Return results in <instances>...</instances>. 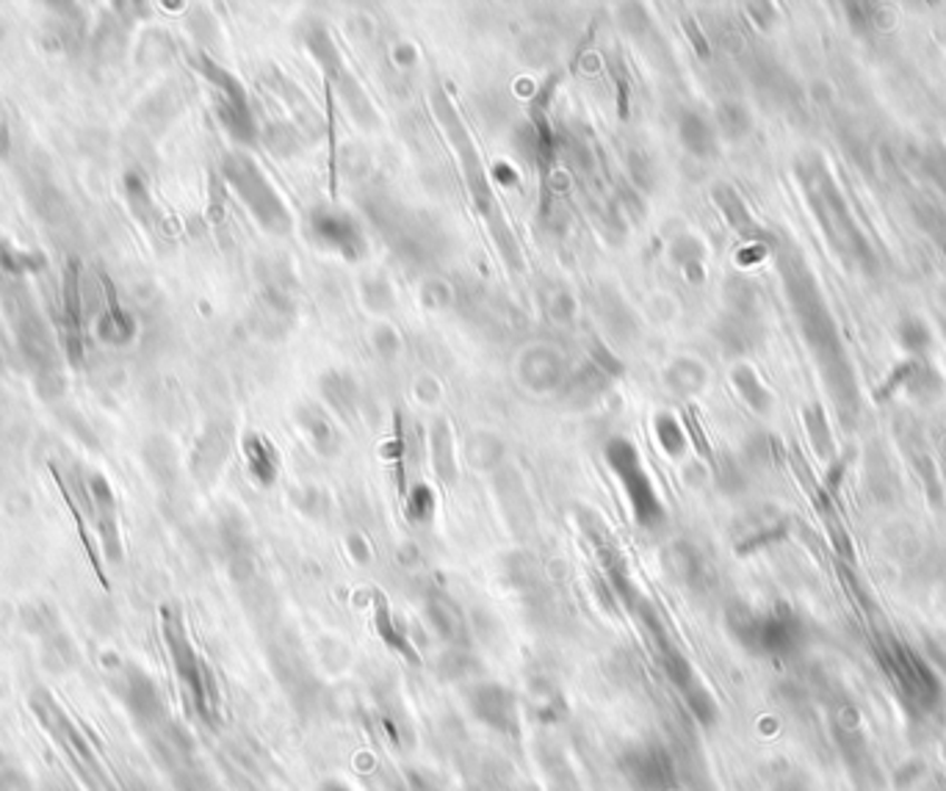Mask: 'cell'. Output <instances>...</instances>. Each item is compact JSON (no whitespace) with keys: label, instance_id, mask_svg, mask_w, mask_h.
Listing matches in <instances>:
<instances>
[{"label":"cell","instance_id":"obj_1","mask_svg":"<svg viewBox=\"0 0 946 791\" xmlns=\"http://www.w3.org/2000/svg\"><path fill=\"white\" fill-rule=\"evenodd\" d=\"M778 274L783 280L791 316L797 321L800 338L806 341L808 354L817 363L825 391L833 401L841 423L852 429L861 418V391H858V377L845 341H841L839 324L817 283V274L811 272L800 250L789 244L778 250Z\"/></svg>","mask_w":946,"mask_h":791},{"label":"cell","instance_id":"obj_2","mask_svg":"<svg viewBox=\"0 0 946 791\" xmlns=\"http://www.w3.org/2000/svg\"><path fill=\"white\" fill-rule=\"evenodd\" d=\"M106 681L172 789L220 791L205 761L199 759L194 739L172 716L169 703L158 690L156 678H150L139 664L117 662L111 667V678Z\"/></svg>","mask_w":946,"mask_h":791},{"label":"cell","instance_id":"obj_3","mask_svg":"<svg viewBox=\"0 0 946 791\" xmlns=\"http://www.w3.org/2000/svg\"><path fill=\"white\" fill-rule=\"evenodd\" d=\"M794 177L833 255L841 257V263L852 272L875 277L880 272V257L861 227V219L852 211L850 199L845 197L839 180L830 172L828 160L819 153H806L794 160Z\"/></svg>","mask_w":946,"mask_h":791},{"label":"cell","instance_id":"obj_4","mask_svg":"<svg viewBox=\"0 0 946 791\" xmlns=\"http://www.w3.org/2000/svg\"><path fill=\"white\" fill-rule=\"evenodd\" d=\"M432 108L440 128H443L446 139L451 141L457 158H460V169H462V177H466L468 194H471L476 211H479L487 231H490L492 241H496L498 252H501V257L513 268H524V252H520L518 238L513 236V227H509L507 216H504L501 203L496 199L490 175H487L485 164H481V156L479 150H476L474 136L471 130H468L466 119H462L460 108L455 106V100H451L443 89L432 91Z\"/></svg>","mask_w":946,"mask_h":791},{"label":"cell","instance_id":"obj_5","mask_svg":"<svg viewBox=\"0 0 946 791\" xmlns=\"http://www.w3.org/2000/svg\"><path fill=\"white\" fill-rule=\"evenodd\" d=\"M634 623L636 628H640L642 639H645L647 647H651L653 658H656L659 673H662L664 681L673 686L679 701L684 703L686 712L692 714V720H695L701 727H706V731L709 727H714L716 720H720V706H716L709 686L701 681V675L695 673V667H692V662L686 658V653L681 651L679 642L673 639V634H670L667 623H664L662 612L656 609V604H653V600L642 604L640 609L634 612Z\"/></svg>","mask_w":946,"mask_h":791},{"label":"cell","instance_id":"obj_6","mask_svg":"<svg viewBox=\"0 0 946 791\" xmlns=\"http://www.w3.org/2000/svg\"><path fill=\"white\" fill-rule=\"evenodd\" d=\"M160 634H164L166 653H169L177 686H181L188 709L203 725L216 727L222 720L220 681H216L211 664L205 662V656L194 645L186 621H183V615L175 606L160 609Z\"/></svg>","mask_w":946,"mask_h":791},{"label":"cell","instance_id":"obj_7","mask_svg":"<svg viewBox=\"0 0 946 791\" xmlns=\"http://www.w3.org/2000/svg\"><path fill=\"white\" fill-rule=\"evenodd\" d=\"M28 709H31L33 720L48 733L50 742L59 748V753L65 755L67 764L89 787V791H125L123 783L111 772V766L100 755V750L95 748V742L86 736L84 727L67 714V709L48 690H42V686L33 690L28 695Z\"/></svg>","mask_w":946,"mask_h":791},{"label":"cell","instance_id":"obj_8","mask_svg":"<svg viewBox=\"0 0 946 791\" xmlns=\"http://www.w3.org/2000/svg\"><path fill=\"white\" fill-rule=\"evenodd\" d=\"M725 628L753 656H789L806 639V626L787 604H744L737 600L725 609Z\"/></svg>","mask_w":946,"mask_h":791},{"label":"cell","instance_id":"obj_9","mask_svg":"<svg viewBox=\"0 0 946 791\" xmlns=\"http://www.w3.org/2000/svg\"><path fill=\"white\" fill-rule=\"evenodd\" d=\"M604 457H606L609 471L615 473L617 485H621L623 496H626L634 524L647 531L659 529V526L664 524V518H667V512H664V504L656 490V481H653V476L647 473L645 460H642L634 440L623 438V434H615V438L606 440Z\"/></svg>","mask_w":946,"mask_h":791},{"label":"cell","instance_id":"obj_10","mask_svg":"<svg viewBox=\"0 0 946 791\" xmlns=\"http://www.w3.org/2000/svg\"><path fill=\"white\" fill-rule=\"evenodd\" d=\"M880 664L908 714H933L944 701V684L936 670L903 642L880 647Z\"/></svg>","mask_w":946,"mask_h":791},{"label":"cell","instance_id":"obj_11","mask_svg":"<svg viewBox=\"0 0 946 791\" xmlns=\"http://www.w3.org/2000/svg\"><path fill=\"white\" fill-rule=\"evenodd\" d=\"M302 42H305L308 53L313 56V61L321 67V72H324L330 89L341 97L349 117H352L360 128H377V125H380V114L371 106L369 95H365L363 86L358 84V78L343 65V56L341 50H338L335 39L330 37V31H326L324 26H319V22H313V26L302 33Z\"/></svg>","mask_w":946,"mask_h":791},{"label":"cell","instance_id":"obj_12","mask_svg":"<svg viewBox=\"0 0 946 791\" xmlns=\"http://www.w3.org/2000/svg\"><path fill=\"white\" fill-rule=\"evenodd\" d=\"M617 764H621V775L626 778L631 791H675L679 778H684L679 755L656 739L631 742L621 753Z\"/></svg>","mask_w":946,"mask_h":791},{"label":"cell","instance_id":"obj_13","mask_svg":"<svg viewBox=\"0 0 946 791\" xmlns=\"http://www.w3.org/2000/svg\"><path fill=\"white\" fill-rule=\"evenodd\" d=\"M231 169L241 199H244L246 208L255 214V219L261 222L263 231H269L272 236H291V233H294V216H291L289 205H285L283 197L277 194V188L269 183V177L246 158L233 160Z\"/></svg>","mask_w":946,"mask_h":791},{"label":"cell","instance_id":"obj_14","mask_svg":"<svg viewBox=\"0 0 946 791\" xmlns=\"http://www.w3.org/2000/svg\"><path fill=\"white\" fill-rule=\"evenodd\" d=\"M308 236L321 252L354 263L365 255V236L358 219L335 205H315L308 214Z\"/></svg>","mask_w":946,"mask_h":791},{"label":"cell","instance_id":"obj_15","mask_svg":"<svg viewBox=\"0 0 946 791\" xmlns=\"http://www.w3.org/2000/svg\"><path fill=\"white\" fill-rule=\"evenodd\" d=\"M468 712L487 731L504 739H515L520 733V706L518 695L498 681H485L468 690Z\"/></svg>","mask_w":946,"mask_h":791},{"label":"cell","instance_id":"obj_16","mask_svg":"<svg viewBox=\"0 0 946 791\" xmlns=\"http://www.w3.org/2000/svg\"><path fill=\"white\" fill-rule=\"evenodd\" d=\"M515 380L529 393H554L565 388L567 360L552 343H531L515 360Z\"/></svg>","mask_w":946,"mask_h":791},{"label":"cell","instance_id":"obj_17","mask_svg":"<svg viewBox=\"0 0 946 791\" xmlns=\"http://www.w3.org/2000/svg\"><path fill=\"white\" fill-rule=\"evenodd\" d=\"M86 490H89V504H91V524L97 526L103 540V551L106 559L117 561L123 556V543H119V515H117V498H114L111 485H108L103 476H91L86 481Z\"/></svg>","mask_w":946,"mask_h":791},{"label":"cell","instance_id":"obj_18","mask_svg":"<svg viewBox=\"0 0 946 791\" xmlns=\"http://www.w3.org/2000/svg\"><path fill=\"white\" fill-rule=\"evenodd\" d=\"M423 615H427L432 632L449 647L466 651V647L471 645L468 621L460 606L455 604V598H449V595L440 593V589H432V593H427V598H423Z\"/></svg>","mask_w":946,"mask_h":791},{"label":"cell","instance_id":"obj_19","mask_svg":"<svg viewBox=\"0 0 946 791\" xmlns=\"http://www.w3.org/2000/svg\"><path fill=\"white\" fill-rule=\"evenodd\" d=\"M711 203L716 205V211L722 214V219H725V225L731 227L733 233H739L744 241H750V244H770L772 238L770 233L761 231V225L755 222L753 211L748 208V203L742 199V194L737 192L733 186H728V183H716L714 188H711Z\"/></svg>","mask_w":946,"mask_h":791},{"label":"cell","instance_id":"obj_20","mask_svg":"<svg viewBox=\"0 0 946 791\" xmlns=\"http://www.w3.org/2000/svg\"><path fill=\"white\" fill-rule=\"evenodd\" d=\"M61 302H65V346L70 363H84V311H80V261L70 257L65 266V285H61Z\"/></svg>","mask_w":946,"mask_h":791},{"label":"cell","instance_id":"obj_21","mask_svg":"<svg viewBox=\"0 0 946 791\" xmlns=\"http://www.w3.org/2000/svg\"><path fill=\"white\" fill-rule=\"evenodd\" d=\"M662 565L664 570H667V576L673 578V582H679L681 587L701 589L703 584L709 582L706 559H703V554L686 540L670 543L662 554Z\"/></svg>","mask_w":946,"mask_h":791},{"label":"cell","instance_id":"obj_22","mask_svg":"<svg viewBox=\"0 0 946 791\" xmlns=\"http://www.w3.org/2000/svg\"><path fill=\"white\" fill-rule=\"evenodd\" d=\"M319 393L324 404L332 410V416H338L341 421H354L358 418L363 393H360V385L354 382L352 374L341 369H326L319 377Z\"/></svg>","mask_w":946,"mask_h":791},{"label":"cell","instance_id":"obj_23","mask_svg":"<svg viewBox=\"0 0 946 791\" xmlns=\"http://www.w3.org/2000/svg\"><path fill=\"white\" fill-rule=\"evenodd\" d=\"M296 427L302 429V434H305L308 443L313 446L315 455L332 460V457L341 451L343 446L341 432H338L335 421H332V416L324 410V407L302 404L300 410H296Z\"/></svg>","mask_w":946,"mask_h":791},{"label":"cell","instance_id":"obj_24","mask_svg":"<svg viewBox=\"0 0 946 791\" xmlns=\"http://www.w3.org/2000/svg\"><path fill=\"white\" fill-rule=\"evenodd\" d=\"M899 443H903V451L908 455L910 466H914V471L919 473V479L925 481V487L930 490L933 501H942V481H938V468L936 460H933L930 449H927V440L925 434H921V429L916 427V423L905 421L899 423Z\"/></svg>","mask_w":946,"mask_h":791},{"label":"cell","instance_id":"obj_25","mask_svg":"<svg viewBox=\"0 0 946 791\" xmlns=\"http://www.w3.org/2000/svg\"><path fill=\"white\" fill-rule=\"evenodd\" d=\"M675 134H679L681 147L690 153L692 158H714L716 156V130L714 123H709L701 111L686 108L675 119Z\"/></svg>","mask_w":946,"mask_h":791},{"label":"cell","instance_id":"obj_26","mask_svg":"<svg viewBox=\"0 0 946 791\" xmlns=\"http://www.w3.org/2000/svg\"><path fill=\"white\" fill-rule=\"evenodd\" d=\"M891 388H903L908 396L925 401L936 399V396L944 391V380L942 374L927 363V358H910L908 363H903L894 371Z\"/></svg>","mask_w":946,"mask_h":791},{"label":"cell","instance_id":"obj_27","mask_svg":"<svg viewBox=\"0 0 946 791\" xmlns=\"http://www.w3.org/2000/svg\"><path fill=\"white\" fill-rule=\"evenodd\" d=\"M244 460L252 481L261 487H272L280 476V455L261 432H250L244 438Z\"/></svg>","mask_w":946,"mask_h":791},{"label":"cell","instance_id":"obj_28","mask_svg":"<svg viewBox=\"0 0 946 791\" xmlns=\"http://www.w3.org/2000/svg\"><path fill=\"white\" fill-rule=\"evenodd\" d=\"M50 473H53L56 487H59L61 498H65V504H67V507H70L72 520H76V529H78V537H80V546H84V551H86V559H89L91 570H95L97 582H100L103 587L108 589V576H106V570H103V561H100V556H97V546H95V537H91L89 520H86L84 509H80V504H78L76 492H72V487L67 485V479H65V476H61L59 468L50 466Z\"/></svg>","mask_w":946,"mask_h":791},{"label":"cell","instance_id":"obj_29","mask_svg":"<svg viewBox=\"0 0 946 791\" xmlns=\"http://www.w3.org/2000/svg\"><path fill=\"white\" fill-rule=\"evenodd\" d=\"M716 338L728 352H750L761 338V316H744V313L725 311L716 324Z\"/></svg>","mask_w":946,"mask_h":791},{"label":"cell","instance_id":"obj_30","mask_svg":"<svg viewBox=\"0 0 946 791\" xmlns=\"http://www.w3.org/2000/svg\"><path fill=\"white\" fill-rule=\"evenodd\" d=\"M667 255L670 263H675L690 283L701 285L706 280V246L695 233H679L670 241Z\"/></svg>","mask_w":946,"mask_h":791},{"label":"cell","instance_id":"obj_31","mask_svg":"<svg viewBox=\"0 0 946 791\" xmlns=\"http://www.w3.org/2000/svg\"><path fill=\"white\" fill-rule=\"evenodd\" d=\"M429 455H432V468L443 485L457 481V457H455V432L446 418H438L429 432Z\"/></svg>","mask_w":946,"mask_h":791},{"label":"cell","instance_id":"obj_32","mask_svg":"<svg viewBox=\"0 0 946 791\" xmlns=\"http://www.w3.org/2000/svg\"><path fill=\"white\" fill-rule=\"evenodd\" d=\"M731 385L733 391L739 393V399L744 401V404L750 407L753 412H759V416H767V412L772 410V404H776V399H772L770 388L761 382V377L755 374L753 365L748 363H739L731 369Z\"/></svg>","mask_w":946,"mask_h":791},{"label":"cell","instance_id":"obj_33","mask_svg":"<svg viewBox=\"0 0 946 791\" xmlns=\"http://www.w3.org/2000/svg\"><path fill=\"white\" fill-rule=\"evenodd\" d=\"M709 371L695 358H675L664 369V385L679 396H695L706 388Z\"/></svg>","mask_w":946,"mask_h":791},{"label":"cell","instance_id":"obj_34","mask_svg":"<svg viewBox=\"0 0 946 791\" xmlns=\"http://www.w3.org/2000/svg\"><path fill=\"white\" fill-rule=\"evenodd\" d=\"M374 628L377 634H380V639L386 642L393 653H399V656L407 658L410 664H418V653L416 647H412L410 636H407L401 621L393 615L391 606H388L382 598H377L374 604Z\"/></svg>","mask_w":946,"mask_h":791},{"label":"cell","instance_id":"obj_35","mask_svg":"<svg viewBox=\"0 0 946 791\" xmlns=\"http://www.w3.org/2000/svg\"><path fill=\"white\" fill-rule=\"evenodd\" d=\"M714 130L716 136L728 141L748 139L750 130H753V114L744 102L722 100L714 111Z\"/></svg>","mask_w":946,"mask_h":791},{"label":"cell","instance_id":"obj_36","mask_svg":"<svg viewBox=\"0 0 946 791\" xmlns=\"http://www.w3.org/2000/svg\"><path fill=\"white\" fill-rule=\"evenodd\" d=\"M802 423H806V432H808V440H811L813 455L825 462L833 460L836 440H833V432H830V423H828V416H825L822 404H817V401L806 404V410H802Z\"/></svg>","mask_w":946,"mask_h":791},{"label":"cell","instance_id":"obj_37","mask_svg":"<svg viewBox=\"0 0 946 791\" xmlns=\"http://www.w3.org/2000/svg\"><path fill=\"white\" fill-rule=\"evenodd\" d=\"M653 434H656V443L662 446L664 455L670 460H681L690 449V438H686V429L673 412H656L653 416Z\"/></svg>","mask_w":946,"mask_h":791},{"label":"cell","instance_id":"obj_38","mask_svg":"<svg viewBox=\"0 0 946 791\" xmlns=\"http://www.w3.org/2000/svg\"><path fill=\"white\" fill-rule=\"evenodd\" d=\"M897 341L910 358H927V352H930L933 346V332L930 326L925 324V319L905 316L897 324Z\"/></svg>","mask_w":946,"mask_h":791},{"label":"cell","instance_id":"obj_39","mask_svg":"<svg viewBox=\"0 0 946 791\" xmlns=\"http://www.w3.org/2000/svg\"><path fill=\"white\" fill-rule=\"evenodd\" d=\"M531 714L540 722H559L565 716V695L546 681L531 684Z\"/></svg>","mask_w":946,"mask_h":791},{"label":"cell","instance_id":"obj_40","mask_svg":"<svg viewBox=\"0 0 946 791\" xmlns=\"http://www.w3.org/2000/svg\"><path fill=\"white\" fill-rule=\"evenodd\" d=\"M601 313H604V321H606L604 326L609 330L612 338H617V341H628V338H634V332L640 330L636 319L631 316V311L623 305V300H617V296L606 294L604 300H601Z\"/></svg>","mask_w":946,"mask_h":791},{"label":"cell","instance_id":"obj_41","mask_svg":"<svg viewBox=\"0 0 946 791\" xmlns=\"http://www.w3.org/2000/svg\"><path fill=\"white\" fill-rule=\"evenodd\" d=\"M914 216L916 222H919L921 231L933 238V244H936L938 250H942V255L946 257V211L942 208V205L930 203V199H916Z\"/></svg>","mask_w":946,"mask_h":791},{"label":"cell","instance_id":"obj_42","mask_svg":"<svg viewBox=\"0 0 946 791\" xmlns=\"http://www.w3.org/2000/svg\"><path fill=\"white\" fill-rule=\"evenodd\" d=\"M435 507H438V498H435V490L427 481H418L404 492V512L412 524H429L435 518Z\"/></svg>","mask_w":946,"mask_h":791},{"label":"cell","instance_id":"obj_43","mask_svg":"<svg viewBox=\"0 0 946 791\" xmlns=\"http://www.w3.org/2000/svg\"><path fill=\"white\" fill-rule=\"evenodd\" d=\"M360 300L365 302V307H369L371 313H388L393 311L396 305V294L391 289V283H388L386 277H380V274H371V277H365L363 283H360Z\"/></svg>","mask_w":946,"mask_h":791},{"label":"cell","instance_id":"obj_44","mask_svg":"<svg viewBox=\"0 0 946 791\" xmlns=\"http://www.w3.org/2000/svg\"><path fill=\"white\" fill-rule=\"evenodd\" d=\"M919 169L946 199V147L927 145L925 150H919Z\"/></svg>","mask_w":946,"mask_h":791},{"label":"cell","instance_id":"obj_45","mask_svg":"<svg viewBox=\"0 0 946 791\" xmlns=\"http://www.w3.org/2000/svg\"><path fill=\"white\" fill-rule=\"evenodd\" d=\"M543 305H546L548 319H554L556 324H570L578 313L576 296H573L567 289H554L552 294H546V302H543Z\"/></svg>","mask_w":946,"mask_h":791},{"label":"cell","instance_id":"obj_46","mask_svg":"<svg viewBox=\"0 0 946 791\" xmlns=\"http://www.w3.org/2000/svg\"><path fill=\"white\" fill-rule=\"evenodd\" d=\"M626 166H628V175L631 180H634V186L640 188L642 194H647L653 188V160L647 158V153L642 150H631L626 156Z\"/></svg>","mask_w":946,"mask_h":791},{"label":"cell","instance_id":"obj_47","mask_svg":"<svg viewBox=\"0 0 946 791\" xmlns=\"http://www.w3.org/2000/svg\"><path fill=\"white\" fill-rule=\"evenodd\" d=\"M371 346H374V352L382 354V358H393V354L401 352L399 330H396L393 324H388V321H380V324L371 326Z\"/></svg>","mask_w":946,"mask_h":791},{"label":"cell","instance_id":"obj_48","mask_svg":"<svg viewBox=\"0 0 946 791\" xmlns=\"http://www.w3.org/2000/svg\"><path fill=\"white\" fill-rule=\"evenodd\" d=\"M927 775V764L921 759H908L897 772H894V787L897 789H910Z\"/></svg>","mask_w":946,"mask_h":791},{"label":"cell","instance_id":"obj_49","mask_svg":"<svg viewBox=\"0 0 946 791\" xmlns=\"http://www.w3.org/2000/svg\"><path fill=\"white\" fill-rule=\"evenodd\" d=\"M103 289H106V296H108V313H111V321H114V326H117L119 332H123V341L125 338L130 335V324H128V316H125L123 313V307H119V302H117V291H114V283H111V277H108V274H103Z\"/></svg>","mask_w":946,"mask_h":791},{"label":"cell","instance_id":"obj_50","mask_svg":"<svg viewBox=\"0 0 946 791\" xmlns=\"http://www.w3.org/2000/svg\"><path fill=\"white\" fill-rule=\"evenodd\" d=\"M772 791H813V787L800 770H787L772 781Z\"/></svg>","mask_w":946,"mask_h":791},{"label":"cell","instance_id":"obj_51","mask_svg":"<svg viewBox=\"0 0 946 791\" xmlns=\"http://www.w3.org/2000/svg\"><path fill=\"white\" fill-rule=\"evenodd\" d=\"M0 791H33V783L17 766H0Z\"/></svg>","mask_w":946,"mask_h":791},{"label":"cell","instance_id":"obj_52","mask_svg":"<svg viewBox=\"0 0 946 791\" xmlns=\"http://www.w3.org/2000/svg\"><path fill=\"white\" fill-rule=\"evenodd\" d=\"M684 31L690 33V42L695 45L698 53H701V56H709V45H706V39H703L701 28H698V22L692 20V17H684Z\"/></svg>","mask_w":946,"mask_h":791},{"label":"cell","instance_id":"obj_53","mask_svg":"<svg viewBox=\"0 0 946 791\" xmlns=\"http://www.w3.org/2000/svg\"><path fill=\"white\" fill-rule=\"evenodd\" d=\"M321 791H352V789L343 787V783H326V787L321 789Z\"/></svg>","mask_w":946,"mask_h":791}]
</instances>
